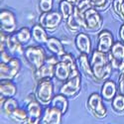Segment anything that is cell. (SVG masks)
Instances as JSON below:
<instances>
[{
    "instance_id": "6da1fadb",
    "label": "cell",
    "mask_w": 124,
    "mask_h": 124,
    "mask_svg": "<svg viewBox=\"0 0 124 124\" xmlns=\"http://www.w3.org/2000/svg\"><path fill=\"white\" fill-rule=\"evenodd\" d=\"M90 65L93 73V79L95 81H105L109 78L113 68L111 66L108 54L94 50L90 58Z\"/></svg>"
},
{
    "instance_id": "7a4b0ae2",
    "label": "cell",
    "mask_w": 124,
    "mask_h": 124,
    "mask_svg": "<svg viewBox=\"0 0 124 124\" xmlns=\"http://www.w3.org/2000/svg\"><path fill=\"white\" fill-rule=\"evenodd\" d=\"M24 58L29 64L32 70H36L41 68L46 62L47 55L43 47L41 46H29L25 48Z\"/></svg>"
},
{
    "instance_id": "3957f363",
    "label": "cell",
    "mask_w": 124,
    "mask_h": 124,
    "mask_svg": "<svg viewBox=\"0 0 124 124\" xmlns=\"http://www.w3.org/2000/svg\"><path fill=\"white\" fill-rule=\"evenodd\" d=\"M55 94H54V85L50 78H44L38 81L35 97L42 105L51 104Z\"/></svg>"
},
{
    "instance_id": "277c9868",
    "label": "cell",
    "mask_w": 124,
    "mask_h": 124,
    "mask_svg": "<svg viewBox=\"0 0 124 124\" xmlns=\"http://www.w3.org/2000/svg\"><path fill=\"white\" fill-rule=\"evenodd\" d=\"M64 20L63 15L60 11H50L45 12L40 15L39 18V24L42 26L47 32L53 33L60 27L62 21Z\"/></svg>"
},
{
    "instance_id": "5b68a950",
    "label": "cell",
    "mask_w": 124,
    "mask_h": 124,
    "mask_svg": "<svg viewBox=\"0 0 124 124\" xmlns=\"http://www.w3.org/2000/svg\"><path fill=\"white\" fill-rule=\"evenodd\" d=\"M87 108L91 114L97 119H103L107 115V109L103 103V98L101 94H98L97 92H93L88 96Z\"/></svg>"
},
{
    "instance_id": "8992f818",
    "label": "cell",
    "mask_w": 124,
    "mask_h": 124,
    "mask_svg": "<svg viewBox=\"0 0 124 124\" xmlns=\"http://www.w3.org/2000/svg\"><path fill=\"white\" fill-rule=\"evenodd\" d=\"M21 70V62L18 57H13L8 63H0V79L12 80Z\"/></svg>"
},
{
    "instance_id": "52a82bcc",
    "label": "cell",
    "mask_w": 124,
    "mask_h": 124,
    "mask_svg": "<svg viewBox=\"0 0 124 124\" xmlns=\"http://www.w3.org/2000/svg\"><path fill=\"white\" fill-rule=\"evenodd\" d=\"M17 21L12 11L8 9H1L0 11V31L7 35L16 32Z\"/></svg>"
},
{
    "instance_id": "ba28073f",
    "label": "cell",
    "mask_w": 124,
    "mask_h": 124,
    "mask_svg": "<svg viewBox=\"0 0 124 124\" xmlns=\"http://www.w3.org/2000/svg\"><path fill=\"white\" fill-rule=\"evenodd\" d=\"M26 109L28 117L25 124H41L44 110L42 109V104L36 99V97L27 103Z\"/></svg>"
},
{
    "instance_id": "9c48e42d",
    "label": "cell",
    "mask_w": 124,
    "mask_h": 124,
    "mask_svg": "<svg viewBox=\"0 0 124 124\" xmlns=\"http://www.w3.org/2000/svg\"><path fill=\"white\" fill-rule=\"evenodd\" d=\"M81 89V76H76L65 81L60 88V93L67 97H74L78 94Z\"/></svg>"
},
{
    "instance_id": "30bf717a",
    "label": "cell",
    "mask_w": 124,
    "mask_h": 124,
    "mask_svg": "<svg viewBox=\"0 0 124 124\" xmlns=\"http://www.w3.org/2000/svg\"><path fill=\"white\" fill-rule=\"evenodd\" d=\"M85 30L89 31V32H97V31L100 30L103 23V19L99 14L98 10L92 7L85 12Z\"/></svg>"
},
{
    "instance_id": "8fae6325",
    "label": "cell",
    "mask_w": 124,
    "mask_h": 124,
    "mask_svg": "<svg viewBox=\"0 0 124 124\" xmlns=\"http://www.w3.org/2000/svg\"><path fill=\"white\" fill-rule=\"evenodd\" d=\"M111 66L114 70H118L119 66L124 61V43L122 41L114 42L110 52L108 53Z\"/></svg>"
},
{
    "instance_id": "7c38bea8",
    "label": "cell",
    "mask_w": 124,
    "mask_h": 124,
    "mask_svg": "<svg viewBox=\"0 0 124 124\" xmlns=\"http://www.w3.org/2000/svg\"><path fill=\"white\" fill-rule=\"evenodd\" d=\"M63 115L60 109L50 105L44 109L41 124H62Z\"/></svg>"
},
{
    "instance_id": "4fadbf2b",
    "label": "cell",
    "mask_w": 124,
    "mask_h": 124,
    "mask_svg": "<svg viewBox=\"0 0 124 124\" xmlns=\"http://www.w3.org/2000/svg\"><path fill=\"white\" fill-rule=\"evenodd\" d=\"M66 26L71 32H78L81 29H85V14H80L75 10L74 13L66 20Z\"/></svg>"
},
{
    "instance_id": "5bb4252c",
    "label": "cell",
    "mask_w": 124,
    "mask_h": 124,
    "mask_svg": "<svg viewBox=\"0 0 124 124\" xmlns=\"http://www.w3.org/2000/svg\"><path fill=\"white\" fill-rule=\"evenodd\" d=\"M97 38H98V44L96 50L102 52V53L108 54L113 44H114V39H113L112 33L108 30H103L98 33Z\"/></svg>"
},
{
    "instance_id": "9a60e30c",
    "label": "cell",
    "mask_w": 124,
    "mask_h": 124,
    "mask_svg": "<svg viewBox=\"0 0 124 124\" xmlns=\"http://www.w3.org/2000/svg\"><path fill=\"white\" fill-rule=\"evenodd\" d=\"M6 50L11 54L13 57L16 56H24L25 49L23 48V45L17 40L14 33L9 34L7 36L6 40Z\"/></svg>"
},
{
    "instance_id": "2e32d148",
    "label": "cell",
    "mask_w": 124,
    "mask_h": 124,
    "mask_svg": "<svg viewBox=\"0 0 124 124\" xmlns=\"http://www.w3.org/2000/svg\"><path fill=\"white\" fill-rule=\"evenodd\" d=\"M75 45L80 54L89 55L91 52V40L85 33H78L75 39Z\"/></svg>"
},
{
    "instance_id": "e0dca14e",
    "label": "cell",
    "mask_w": 124,
    "mask_h": 124,
    "mask_svg": "<svg viewBox=\"0 0 124 124\" xmlns=\"http://www.w3.org/2000/svg\"><path fill=\"white\" fill-rule=\"evenodd\" d=\"M55 65H52L48 62H45V64L39 68L38 70L33 71V77L36 81H39L44 78H50L52 79L55 78Z\"/></svg>"
},
{
    "instance_id": "ac0fdd59",
    "label": "cell",
    "mask_w": 124,
    "mask_h": 124,
    "mask_svg": "<svg viewBox=\"0 0 124 124\" xmlns=\"http://www.w3.org/2000/svg\"><path fill=\"white\" fill-rule=\"evenodd\" d=\"M117 85L114 80L112 79H107L103 81V85L101 87L100 94L105 101H111L117 94Z\"/></svg>"
},
{
    "instance_id": "d6986e66",
    "label": "cell",
    "mask_w": 124,
    "mask_h": 124,
    "mask_svg": "<svg viewBox=\"0 0 124 124\" xmlns=\"http://www.w3.org/2000/svg\"><path fill=\"white\" fill-rule=\"evenodd\" d=\"M71 74H73V71H71L70 68L60 60V62L55 67V78L60 81L65 82L69 78H70Z\"/></svg>"
},
{
    "instance_id": "ffe728a7",
    "label": "cell",
    "mask_w": 124,
    "mask_h": 124,
    "mask_svg": "<svg viewBox=\"0 0 124 124\" xmlns=\"http://www.w3.org/2000/svg\"><path fill=\"white\" fill-rule=\"evenodd\" d=\"M46 46L52 54L58 56L59 58L63 57L66 54V50H65L64 45L61 42V40H59L58 38H55V37L49 38L48 42L46 43Z\"/></svg>"
},
{
    "instance_id": "44dd1931",
    "label": "cell",
    "mask_w": 124,
    "mask_h": 124,
    "mask_svg": "<svg viewBox=\"0 0 124 124\" xmlns=\"http://www.w3.org/2000/svg\"><path fill=\"white\" fill-rule=\"evenodd\" d=\"M17 94V86L12 80H1L0 82V95L9 98Z\"/></svg>"
},
{
    "instance_id": "7402d4cb",
    "label": "cell",
    "mask_w": 124,
    "mask_h": 124,
    "mask_svg": "<svg viewBox=\"0 0 124 124\" xmlns=\"http://www.w3.org/2000/svg\"><path fill=\"white\" fill-rule=\"evenodd\" d=\"M32 31V38L34 39L35 42H37L38 44L41 45H46V43L48 42V34H47V31L41 26L40 24H36L32 27L31 29Z\"/></svg>"
},
{
    "instance_id": "603a6c76",
    "label": "cell",
    "mask_w": 124,
    "mask_h": 124,
    "mask_svg": "<svg viewBox=\"0 0 124 124\" xmlns=\"http://www.w3.org/2000/svg\"><path fill=\"white\" fill-rule=\"evenodd\" d=\"M52 106H54L58 109H60L62 111L63 114H66L68 112V109H69V100H68V97L62 93H59V94H56L52 100L51 104Z\"/></svg>"
},
{
    "instance_id": "cb8c5ba5",
    "label": "cell",
    "mask_w": 124,
    "mask_h": 124,
    "mask_svg": "<svg viewBox=\"0 0 124 124\" xmlns=\"http://www.w3.org/2000/svg\"><path fill=\"white\" fill-rule=\"evenodd\" d=\"M78 64H79V68L82 73L87 78H90L93 79V73H92V68L90 65V60L88 59V55L80 54L78 57Z\"/></svg>"
},
{
    "instance_id": "d4e9b609",
    "label": "cell",
    "mask_w": 124,
    "mask_h": 124,
    "mask_svg": "<svg viewBox=\"0 0 124 124\" xmlns=\"http://www.w3.org/2000/svg\"><path fill=\"white\" fill-rule=\"evenodd\" d=\"M14 35L19 42L24 46V45L28 44L31 38H32V31L28 27H22L21 29H19L18 31L14 32Z\"/></svg>"
},
{
    "instance_id": "484cf974",
    "label": "cell",
    "mask_w": 124,
    "mask_h": 124,
    "mask_svg": "<svg viewBox=\"0 0 124 124\" xmlns=\"http://www.w3.org/2000/svg\"><path fill=\"white\" fill-rule=\"evenodd\" d=\"M59 11L63 15L64 20H67L75 11V5L68 1V0H62L59 5Z\"/></svg>"
},
{
    "instance_id": "4316f807",
    "label": "cell",
    "mask_w": 124,
    "mask_h": 124,
    "mask_svg": "<svg viewBox=\"0 0 124 124\" xmlns=\"http://www.w3.org/2000/svg\"><path fill=\"white\" fill-rule=\"evenodd\" d=\"M19 107V103L18 101L14 98V97H9V98H6L3 102V104L1 105V108H2V111L4 114H6L7 116H10L11 113Z\"/></svg>"
},
{
    "instance_id": "83f0119b",
    "label": "cell",
    "mask_w": 124,
    "mask_h": 124,
    "mask_svg": "<svg viewBox=\"0 0 124 124\" xmlns=\"http://www.w3.org/2000/svg\"><path fill=\"white\" fill-rule=\"evenodd\" d=\"M10 119H12L13 121L15 122H18V123H25L26 120H27V117H28V113H27V109L25 108H21V107H18L16 108L12 113L11 115L9 116Z\"/></svg>"
},
{
    "instance_id": "f1b7e54d",
    "label": "cell",
    "mask_w": 124,
    "mask_h": 124,
    "mask_svg": "<svg viewBox=\"0 0 124 124\" xmlns=\"http://www.w3.org/2000/svg\"><path fill=\"white\" fill-rule=\"evenodd\" d=\"M111 107L116 113L124 112V95L121 93L116 94L115 97L111 100Z\"/></svg>"
},
{
    "instance_id": "f546056e",
    "label": "cell",
    "mask_w": 124,
    "mask_h": 124,
    "mask_svg": "<svg viewBox=\"0 0 124 124\" xmlns=\"http://www.w3.org/2000/svg\"><path fill=\"white\" fill-rule=\"evenodd\" d=\"M53 6H54V0H39V9L42 13L52 11Z\"/></svg>"
},
{
    "instance_id": "4dcf8cb0",
    "label": "cell",
    "mask_w": 124,
    "mask_h": 124,
    "mask_svg": "<svg viewBox=\"0 0 124 124\" xmlns=\"http://www.w3.org/2000/svg\"><path fill=\"white\" fill-rule=\"evenodd\" d=\"M89 2L96 10H104L108 7L110 0H89Z\"/></svg>"
},
{
    "instance_id": "1f68e13d",
    "label": "cell",
    "mask_w": 124,
    "mask_h": 124,
    "mask_svg": "<svg viewBox=\"0 0 124 124\" xmlns=\"http://www.w3.org/2000/svg\"><path fill=\"white\" fill-rule=\"evenodd\" d=\"M13 58V56L9 53L7 50L3 51V52H0V59H1V62L0 63H8L9 61H11Z\"/></svg>"
},
{
    "instance_id": "d6a6232c",
    "label": "cell",
    "mask_w": 124,
    "mask_h": 124,
    "mask_svg": "<svg viewBox=\"0 0 124 124\" xmlns=\"http://www.w3.org/2000/svg\"><path fill=\"white\" fill-rule=\"evenodd\" d=\"M124 2V0H113L112 3V8L114 10V12L119 16L120 15V11H121V5Z\"/></svg>"
},
{
    "instance_id": "836d02e7",
    "label": "cell",
    "mask_w": 124,
    "mask_h": 124,
    "mask_svg": "<svg viewBox=\"0 0 124 124\" xmlns=\"http://www.w3.org/2000/svg\"><path fill=\"white\" fill-rule=\"evenodd\" d=\"M118 89L120 93L124 95V73L120 74L119 81H118Z\"/></svg>"
},
{
    "instance_id": "e575fe53",
    "label": "cell",
    "mask_w": 124,
    "mask_h": 124,
    "mask_svg": "<svg viewBox=\"0 0 124 124\" xmlns=\"http://www.w3.org/2000/svg\"><path fill=\"white\" fill-rule=\"evenodd\" d=\"M119 38H120V41H122L124 43V24L119 29Z\"/></svg>"
},
{
    "instance_id": "d590c367",
    "label": "cell",
    "mask_w": 124,
    "mask_h": 124,
    "mask_svg": "<svg viewBox=\"0 0 124 124\" xmlns=\"http://www.w3.org/2000/svg\"><path fill=\"white\" fill-rule=\"evenodd\" d=\"M118 70L120 71V74H123V73H124V61L122 62V63H121V65L119 66Z\"/></svg>"
},
{
    "instance_id": "8d00e7d4",
    "label": "cell",
    "mask_w": 124,
    "mask_h": 124,
    "mask_svg": "<svg viewBox=\"0 0 124 124\" xmlns=\"http://www.w3.org/2000/svg\"><path fill=\"white\" fill-rule=\"evenodd\" d=\"M68 1H70V2H71V3H73L74 5H76L78 1H79V0H68Z\"/></svg>"
},
{
    "instance_id": "74e56055",
    "label": "cell",
    "mask_w": 124,
    "mask_h": 124,
    "mask_svg": "<svg viewBox=\"0 0 124 124\" xmlns=\"http://www.w3.org/2000/svg\"><path fill=\"white\" fill-rule=\"evenodd\" d=\"M110 1H111V0H110Z\"/></svg>"
}]
</instances>
